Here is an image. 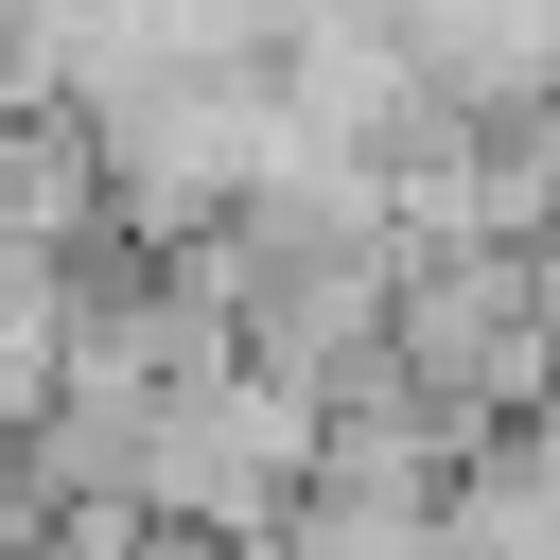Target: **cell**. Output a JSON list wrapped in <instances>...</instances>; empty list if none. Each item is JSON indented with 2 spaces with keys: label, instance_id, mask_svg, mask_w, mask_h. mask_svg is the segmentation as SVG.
Here are the masks:
<instances>
[{
  "label": "cell",
  "instance_id": "cell-1",
  "mask_svg": "<svg viewBox=\"0 0 560 560\" xmlns=\"http://www.w3.org/2000/svg\"><path fill=\"white\" fill-rule=\"evenodd\" d=\"M438 560H560V420L455 455V490H438Z\"/></svg>",
  "mask_w": 560,
  "mask_h": 560
}]
</instances>
